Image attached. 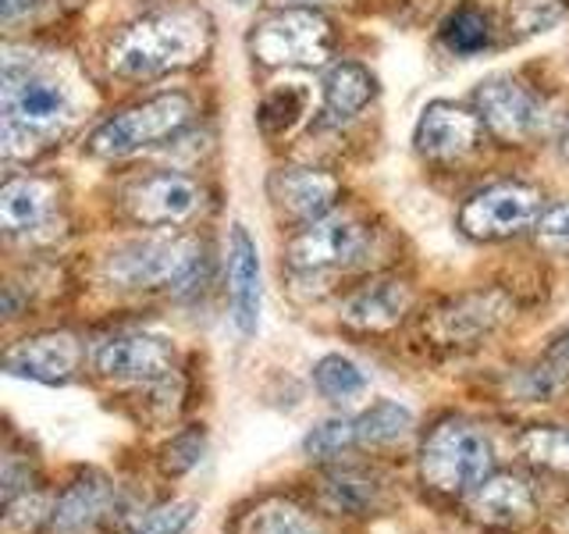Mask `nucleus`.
<instances>
[{"label": "nucleus", "instance_id": "412c9836", "mask_svg": "<svg viewBox=\"0 0 569 534\" xmlns=\"http://www.w3.org/2000/svg\"><path fill=\"white\" fill-rule=\"evenodd\" d=\"M53 207V186L43 178H8L0 189V225L8 236L32 231L50 218Z\"/></svg>", "mask_w": 569, "mask_h": 534}, {"label": "nucleus", "instance_id": "7ed1b4c3", "mask_svg": "<svg viewBox=\"0 0 569 534\" xmlns=\"http://www.w3.org/2000/svg\"><path fill=\"white\" fill-rule=\"evenodd\" d=\"M495 474V445L467 417H441L420 442V481L438 495H470Z\"/></svg>", "mask_w": 569, "mask_h": 534}, {"label": "nucleus", "instance_id": "2eb2a0df", "mask_svg": "<svg viewBox=\"0 0 569 534\" xmlns=\"http://www.w3.org/2000/svg\"><path fill=\"white\" fill-rule=\"evenodd\" d=\"M82 346L68 332H43L14 343L4 353V370L11 378L40 382V385H64L79 370Z\"/></svg>", "mask_w": 569, "mask_h": 534}, {"label": "nucleus", "instance_id": "a211bd4d", "mask_svg": "<svg viewBox=\"0 0 569 534\" xmlns=\"http://www.w3.org/2000/svg\"><path fill=\"white\" fill-rule=\"evenodd\" d=\"M413 310V289L399 278H378L349 293L338 307V317L356 332H391Z\"/></svg>", "mask_w": 569, "mask_h": 534}, {"label": "nucleus", "instance_id": "a878e982", "mask_svg": "<svg viewBox=\"0 0 569 534\" xmlns=\"http://www.w3.org/2000/svg\"><path fill=\"white\" fill-rule=\"evenodd\" d=\"M491 18L485 8L477 4H459L441 26V47L459 53V58H470V53H480L491 43Z\"/></svg>", "mask_w": 569, "mask_h": 534}, {"label": "nucleus", "instance_id": "4be33fe9", "mask_svg": "<svg viewBox=\"0 0 569 534\" xmlns=\"http://www.w3.org/2000/svg\"><path fill=\"white\" fill-rule=\"evenodd\" d=\"M378 97V79L370 76L363 65L342 61L328 71L325 79V115L328 121H349L360 111H367V103Z\"/></svg>", "mask_w": 569, "mask_h": 534}, {"label": "nucleus", "instance_id": "f03ea898", "mask_svg": "<svg viewBox=\"0 0 569 534\" xmlns=\"http://www.w3.org/2000/svg\"><path fill=\"white\" fill-rule=\"evenodd\" d=\"M4 118H0V142L4 157L29 160L61 139L71 125V97L68 89L40 65L4 61V89H0Z\"/></svg>", "mask_w": 569, "mask_h": 534}, {"label": "nucleus", "instance_id": "9d476101", "mask_svg": "<svg viewBox=\"0 0 569 534\" xmlns=\"http://www.w3.org/2000/svg\"><path fill=\"white\" fill-rule=\"evenodd\" d=\"M477 115L485 121V129H491L498 139L506 142H523L530 136L541 132L545 125V103L541 97H533L523 82H516L512 76H491L477 86Z\"/></svg>", "mask_w": 569, "mask_h": 534}, {"label": "nucleus", "instance_id": "0eeeda50", "mask_svg": "<svg viewBox=\"0 0 569 534\" xmlns=\"http://www.w3.org/2000/svg\"><path fill=\"white\" fill-rule=\"evenodd\" d=\"M545 214V196L527 182H498L470 196L459 210V228L470 239L498 243L538 225Z\"/></svg>", "mask_w": 569, "mask_h": 534}, {"label": "nucleus", "instance_id": "c756f323", "mask_svg": "<svg viewBox=\"0 0 569 534\" xmlns=\"http://www.w3.org/2000/svg\"><path fill=\"white\" fill-rule=\"evenodd\" d=\"M242 534H328V531L292 503H263L260 510L249 513Z\"/></svg>", "mask_w": 569, "mask_h": 534}, {"label": "nucleus", "instance_id": "aec40b11", "mask_svg": "<svg viewBox=\"0 0 569 534\" xmlns=\"http://www.w3.org/2000/svg\"><path fill=\"white\" fill-rule=\"evenodd\" d=\"M467 498L473 521L485 527H520L538 513V495L520 474H491Z\"/></svg>", "mask_w": 569, "mask_h": 534}, {"label": "nucleus", "instance_id": "b1692460", "mask_svg": "<svg viewBox=\"0 0 569 534\" xmlns=\"http://www.w3.org/2000/svg\"><path fill=\"white\" fill-rule=\"evenodd\" d=\"M310 115V89L307 82L274 86L257 107V125L263 136H292Z\"/></svg>", "mask_w": 569, "mask_h": 534}, {"label": "nucleus", "instance_id": "39448f33", "mask_svg": "<svg viewBox=\"0 0 569 534\" xmlns=\"http://www.w3.org/2000/svg\"><path fill=\"white\" fill-rule=\"evenodd\" d=\"M200 246L192 239H136L107 257L103 275L118 289H186L200 275Z\"/></svg>", "mask_w": 569, "mask_h": 534}, {"label": "nucleus", "instance_id": "423d86ee", "mask_svg": "<svg viewBox=\"0 0 569 534\" xmlns=\"http://www.w3.org/2000/svg\"><path fill=\"white\" fill-rule=\"evenodd\" d=\"M192 118V100L186 93H160L153 100H142L129 111L103 121L100 129L89 136V154L103 160L129 157L136 150H147L160 139H171L182 132Z\"/></svg>", "mask_w": 569, "mask_h": 534}, {"label": "nucleus", "instance_id": "473e14b6", "mask_svg": "<svg viewBox=\"0 0 569 534\" xmlns=\"http://www.w3.org/2000/svg\"><path fill=\"white\" fill-rule=\"evenodd\" d=\"M533 236L545 249H556V254H569V204L548 207L538 225H533Z\"/></svg>", "mask_w": 569, "mask_h": 534}, {"label": "nucleus", "instance_id": "f3484780", "mask_svg": "<svg viewBox=\"0 0 569 534\" xmlns=\"http://www.w3.org/2000/svg\"><path fill=\"white\" fill-rule=\"evenodd\" d=\"M228 299H231V320L242 338H253L260 328V307H263V278H260V254L257 243L249 239L242 225L231 228L228 246Z\"/></svg>", "mask_w": 569, "mask_h": 534}, {"label": "nucleus", "instance_id": "c9c22d12", "mask_svg": "<svg viewBox=\"0 0 569 534\" xmlns=\"http://www.w3.org/2000/svg\"><path fill=\"white\" fill-rule=\"evenodd\" d=\"M236 4H249V0H236Z\"/></svg>", "mask_w": 569, "mask_h": 534}, {"label": "nucleus", "instance_id": "393cba45", "mask_svg": "<svg viewBox=\"0 0 569 534\" xmlns=\"http://www.w3.org/2000/svg\"><path fill=\"white\" fill-rule=\"evenodd\" d=\"M413 427V409L396 399L370 403L360 417H356V442L360 445H391L409 435Z\"/></svg>", "mask_w": 569, "mask_h": 534}, {"label": "nucleus", "instance_id": "e433bc0d", "mask_svg": "<svg viewBox=\"0 0 569 534\" xmlns=\"http://www.w3.org/2000/svg\"><path fill=\"white\" fill-rule=\"evenodd\" d=\"M566 534H569V521H566Z\"/></svg>", "mask_w": 569, "mask_h": 534}, {"label": "nucleus", "instance_id": "f8f14e48", "mask_svg": "<svg viewBox=\"0 0 569 534\" xmlns=\"http://www.w3.org/2000/svg\"><path fill=\"white\" fill-rule=\"evenodd\" d=\"M203 192L200 186L186 175H171V171H157L139 178L136 186L124 189V210L132 214V221L150 225V228H164V225H182L189 221L196 210H200Z\"/></svg>", "mask_w": 569, "mask_h": 534}, {"label": "nucleus", "instance_id": "5701e85b", "mask_svg": "<svg viewBox=\"0 0 569 534\" xmlns=\"http://www.w3.org/2000/svg\"><path fill=\"white\" fill-rule=\"evenodd\" d=\"M569 388V332L562 338H556L545 356L533 367H527L520 378L512 382V392L516 396H523L530 403H548L562 396Z\"/></svg>", "mask_w": 569, "mask_h": 534}, {"label": "nucleus", "instance_id": "6ab92c4d", "mask_svg": "<svg viewBox=\"0 0 569 534\" xmlns=\"http://www.w3.org/2000/svg\"><path fill=\"white\" fill-rule=\"evenodd\" d=\"M317 503L335 516H349V521H363V516H378L388 510V481L363 467H335L320 477Z\"/></svg>", "mask_w": 569, "mask_h": 534}, {"label": "nucleus", "instance_id": "ddd939ff", "mask_svg": "<svg viewBox=\"0 0 569 534\" xmlns=\"http://www.w3.org/2000/svg\"><path fill=\"white\" fill-rule=\"evenodd\" d=\"M338 192H342V182L331 171L317 168H278L267 178V196L274 210L296 225H310L331 214Z\"/></svg>", "mask_w": 569, "mask_h": 534}, {"label": "nucleus", "instance_id": "4468645a", "mask_svg": "<svg viewBox=\"0 0 569 534\" xmlns=\"http://www.w3.org/2000/svg\"><path fill=\"white\" fill-rule=\"evenodd\" d=\"M480 136H485L480 115L467 111V107H456L449 100H435L423 107L413 142L427 160H462L477 150Z\"/></svg>", "mask_w": 569, "mask_h": 534}, {"label": "nucleus", "instance_id": "cd10ccee", "mask_svg": "<svg viewBox=\"0 0 569 534\" xmlns=\"http://www.w3.org/2000/svg\"><path fill=\"white\" fill-rule=\"evenodd\" d=\"M520 449L530 463H538V467L569 474V424L530 427L520 438Z\"/></svg>", "mask_w": 569, "mask_h": 534}, {"label": "nucleus", "instance_id": "f704fd0d", "mask_svg": "<svg viewBox=\"0 0 569 534\" xmlns=\"http://www.w3.org/2000/svg\"><path fill=\"white\" fill-rule=\"evenodd\" d=\"M36 8V0H0V11H4V22H14V18H22L26 11Z\"/></svg>", "mask_w": 569, "mask_h": 534}, {"label": "nucleus", "instance_id": "dca6fc26", "mask_svg": "<svg viewBox=\"0 0 569 534\" xmlns=\"http://www.w3.org/2000/svg\"><path fill=\"white\" fill-rule=\"evenodd\" d=\"M114 513H121L118 488L103 474H82L53 498L47 527L53 534H86L107 521H114Z\"/></svg>", "mask_w": 569, "mask_h": 534}, {"label": "nucleus", "instance_id": "20e7f679", "mask_svg": "<svg viewBox=\"0 0 569 534\" xmlns=\"http://www.w3.org/2000/svg\"><path fill=\"white\" fill-rule=\"evenodd\" d=\"M335 47V29L313 8H284L260 18L249 32V53L263 68H320Z\"/></svg>", "mask_w": 569, "mask_h": 534}, {"label": "nucleus", "instance_id": "9b49d317", "mask_svg": "<svg viewBox=\"0 0 569 534\" xmlns=\"http://www.w3.org/2000/svg\"><path fill=\"white\" fill-rule=\"evenodd\" d=\"M97 370L107 382H129V385H157L164 382L174 367V346L160 335L129 332L100 343L93 356Z\"/></svg>", "mask_w": 569, "mask_h": 534}, {"label": "nucleus", "instance_id": "6e6552de", "mask_svg": "<svg viewBox=\"0 0 569 534\" xmlns=\"http://www.w3.org/2000/svg\"><path fill=\"white\" fill-rule=\"evenodd\" d=\"M370 246V228L352 214H325L302 225L284 246V264L292 271H328V267L356 264Z\"/></svg>", "mask_w": 569, "mask_h": 534}, {"label": "nucleus", "instance_id": "72a5a7b5", "mask_svg": "<svg viewBox=\"0 0 569 534\" xmlns=\"http://www.w3.org/2000/svg\"><path fill=\"white\" fill-rule=\"evenodd\" d=\"M196 516V503H171L153 510L147 521L139 524L136 534H186V527L192 524Z\"/></svg>", "mask_w": 569, "mask_h": 534}, {"label": "nucleus", "instance_id": "c85d7f7f", "mask_svg": "<svg viewBox=\"0 0 569 534\" xmlns=\"http://www.w3.org/2000/svg\"><path fill=\"white\" fill-rule=\"evenodd\" d=\"M352 445H360L356 442V417H328L302 438V456L313 463H331L342 459Z\"/></svg>", "mask_w": 569, "mask_h": 534}, {"label": "nucleus", "instance_id": "1a4fd4ad", "mask_svg": "<svg viewBox=\"0 0 569 534\" xmlns=\"http://www.w3.org/2000/svg\"><path fill=\"white\" fill-rule=\"evenodd\" d=\"M516 303L502 289L462 293L423 320V335L435 346H477L480 338L495 335L512 317Z\"/></svg>", "mask_w": 569, "mask_h": 534}, {"label": "nucleus", "instance_id": "2f4dec72", "mask_svg": "<svg viewBox=\"0 0 569 534\" xmlns=\"http://www.w3.org/2000/svg\"><path fill=\"white\" fill-rule=\"evenodd\" d=\"M203 449H207V438L203 432H186V435H174L171 445L164 449V456H160V463H164L168 474H189L196 463L203 459Z\"/></svg>", "mask_w": 569, "mask_h": 534}, {"label": "nucleus", "instance_id": "7c9ffc66", "mask_svg": "<svg viewBox=\"0 0 569 534\" xmlns=\"http://www.w3.org/2000/svg\"><path fill=\"white\" fill-rule=\"evenodd\" d=\"M559 14H562V0H512L509 26L520 29V36H530L556 26Z\"/></svg>", "mask_w": 569, "mask_h": 534}, {"label": "nucleus", "instance_id": "bb28decb", "mask_svg": "<svg viewBox=\"0 0 569 534\" xmlns=\"http://www.w3.org/2000/svg\"><path fill=\"white\" fill-rule=\"evenodd\" d=\"M313 385L325 399L331 403H352L367 392V374L356 367L349 356L331 353L325 360H317L313 367Z\"/></svg>", "mask_w": 569, "mask_h": 534}, {"label": "nucleus", "instance_id": "f257e3e1", "mask_svg": "<svg viewBox=\"0 0 569 534\" xmlns=\"http://www.w3.org/2000/svg\"><path fill=\"white\" fill-rule=\"evenodd\" d=\"M213 43L210 18L200 8H160L124 26L107 47V68L118 79H157L203 61Z\"/></svg>", "mask_w": 569, "mask_h": 534}]
</instances>
